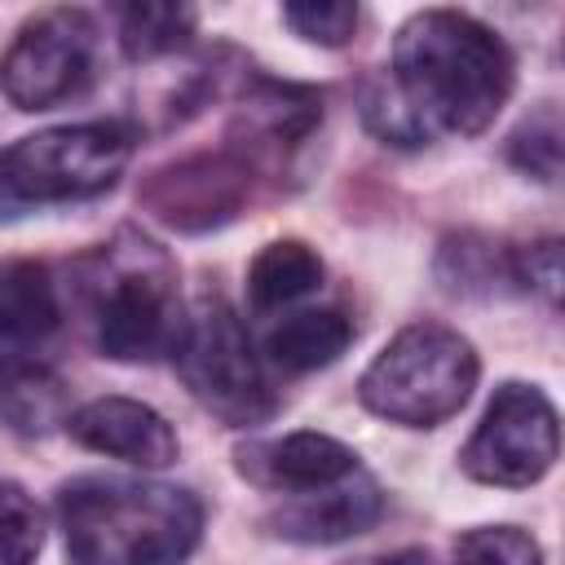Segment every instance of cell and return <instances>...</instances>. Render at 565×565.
<instances>
[{"label": "cell", "instance_id": "1", "mask_svg": "<svg viewBox=\"0 0 565 565\" xmlns=\"http://www.w3.org/2000/svg\"><path fill=\"white\" fill-rule=\"evenodd\" d=\"M384 79L411 115L419 141H433L437 132L477 137L503 110L516 62L503 35L472 13L424 9L402 22Z\"/></svg>", "mask_w": 565, "mask_h": 565}, {"label": "cell", "instance_id": "2", "mask_svg": "<svg viewBox=\"0 0 565 565\" xmlns=\"http://www.w3.org/2000/svg\"><path fill=\"white\" fill-rule=\"evenodd\" d=\"M75 296L102 358L159 362L185 331L172 256L141 230H119L75 265Z\"/></svg>", "mask_w": 565, "mask_h": 565}, {"label": "cell", "instance_id": "3", "mask_svg": "<svg viewBox=\"0 0 565 565\" xmlns=\"http://www.w3.org/2000/svg\"><path fill=\"white\" fill-rule=\"evenodd\" d=\"M57 521L75 565H185L203 508L181 486L79 477L57 490Z\"/></svg>", "mask_w": 565, "mask_h": 565}, {"label": "cell", "instance_id": "4", "mask_svg": "<svg viewBox=\"0 0 565 565\" xmlns=\"http://www.w3.org/2000/svg\"><path fill=\"white\" fill-rule=\"evenodd\" d=\"M132 146L137 132L124 119L62 124L22 137L0 150V221L22 216L26 207L106 194L124 177Z\"/></svg>", "mask_w": 565, "mask_h": 565}, {"label": "cell", "instance_id": "5", "mask_svg": "<svg viewBox=\"0 0 565 565\" xmlns=\"http://www.w3.org/2000/svg\"><path fill=\"white\" fill-rule=\"evenodd\" d=\"M477 353L472 344L441 327V322H415L397 331L375 362L358 380V397L371 415L406 428H437L477 388Z\"/></svg>", "mask_w": 565, "mask_h": 565}, {"label": "cell", "instance_id": "6", "mask_svg": "<svg viewBox=\"0 0 565 565\" xmlns=\"http://www.w3.org/2000/svg\"><path fill=\"white\" fill-rule=\"evenodd\" d=\"M172 358L190 397L216 419L247 428L274 415V388L265 380V366L252 349L243 318L225 300H203L185 318V331Z\"/></svg>", "mask_w": 565, "mask_h": 565}, {"label": "cell", "instance_id": "7", "mask_svg": "<svg viewBox=\"0 0 565 565\" xmlns=\"http://www.w3.org/2000/svg\"><path fill=\"white\" fill-rule=\"evenodd\" d=\"M97 18L88 9H44L0 57V88L18 110H49L62 106L97 79Z\"/></svg>", "mask_w": 565, "mask_h": 565}, {"label": "cell", "instance_id": "8", "mask_svg": "<svg viewBox=\"0 0 565 565\" xmlns=\"http://www.w3.org/2000/svg\"><path fill=\"white\" fill-rule=\"evenodd\" d=\"M556 446H561L556 406L543 397V388L508 380L494 388L459 463L472 481L516 490V486H534L556 463Z\"/></svg>", "mask_w": 565, "mask_h": 565}, {"label": "cell", "instance_id": "9", "mask_svg": "<svg viewBox=\"0 0 565 565\" xmlns=\"http://www.w3.org/2000/svg\"><path fill=\"white\" fill-rule=\"evenodd\" d=\"M62 322L57 287L35 260L0 265V393L9 402L44 388L40 353Z\"/></svg>", "mask_w": 565, "mask_h": 565}, {"label": "cell", "instance_id": "10", "mask_svg": "<svg viewBox=\"0 0 565 565\" xmlns=\"http://www.w3.org/2000/svg\"><path fill=\"white\" fill-rule=\"evenodd\" d=\"M256 168L234 154V150H216V154H194L181 163L159 168L146 185H141V203L172 230H212L238 216V207L252 199V177Z\"/></svg>", "mask_w": 565, "mask_h": 565}, {"label": "cell", "instance_id": "11", "mask_svg": "<svg viewBox=\"0 0 565 565\" xmlns=\"http://www.w3.org/2000/svg\"><path fill=\"white\" fill-rule=\"evenodd\" d=\"M66 433L79 446L137 468H168L177 459L172 424L137 397H93L66 419Z\"/></svg>", "mask_w": 565, "mask_h": 565}, {"label": "cell", "instance_id": "12", "mask_svg": "<svg viewBox=\"0 0 565 565\" xmlns=\"http://www.w3.org/2000/svg\"><path fill=\"white\" fill-rule=\"evenodd\" d=\"M358 468H362L358 455L327 433H287L278 441H252L238 450V472L247 481H256L265 490H282V494L335 486V481L353 477Z\"/></svg>", "mask_w": 565, "mask_h": 565}, {"label": "cell", "instance_id": "13", "mask_svg": "<svg viewBox=\"0 0 565 565\" xmlns=\"http://www.w3.org/2000/svg\"><path fill=\"white\" fill-rule=\"evenodd\" d=\"M380 512H384V494L358 468L353 477H344L335 486L287 494V503L269 516V530L291 543H340V539H353L366 525H375Z\"/></svg>", "mask_w": 565, "mask_h": 565}, {"label": "cell", "instance_id": "14", "mask_svg": "<svg viewBox=\"0 0 565 565\" xmlns=\"http://www.w3.org/2000/svg\"><path fill=\"white\" fill-rule=\"evenodd\" d=\"M322 124V102L318 93L300 84H274L256 79L238 106L234 119V154H243L252 168L260 159H274L282 150H296L313 128Z\"/></svg>", "mask_w": 565, "mask_h": 565}, {"label": "cell", "instance_id": "15", "mask_svg": "<svg viewBox=\"0 0 565 565\" xmlns=\"http://www.w3.org/2000/svg\"><path fill=\"white\" fill-rule=\"evenodd\" d=\"M353 340V322L340 309H300L287 313L278 327H269L265 335V358L278 371L305 375L318 366H331Z\"/></svg>", "mask_w": 565, "mask_h": 565}, {"label": "cell", "instance_id": "16", "mask_svg": "<svg viewBox=\"0 0 565 565\" xmlns=\"http://www.w3.org/2000/svg\"><path fill=\"white\" fill-rule=\"evenodd\" d=\"M318 282H322V256L300 238H278L265 243L247 269V305L256 313H274L318 291Z\"/></svg>", "mask_w": 565, "mask_h": 565}, {"label": "cell", "instance_id": "17", "mask_svg": "<svg viewBox=\"0 0 565 565\" xmlns=\"http://www.w3.org/2000/svg\"><path fill=\"white\" fill-rule=\"evenodd\" d=\"M190 4H124L119 9V49L128 62H154L190 44L194 35Z\"/></svg>", "mask_w": 565, "mask_h": 565}, {"label": "cell", "instance_id": "18", "mask_svg": "<svg viewBox=\"0 0 565 565\" xmlns=\"http://www.w3.org/2000/svg\"><path fill=\"white\" fill-rule=\"evenodd\" d=\"M44 547V521L18 481L0 477V565H35Z\"/></svg>", "mask_w": 565, "mask_h": 565}, {"label": "cell", "instance_id": "19", "mask_svg": "<svg viewBox=\"0 0 565 565\" xmlns=\"http://www.w3.org/2000/svg\"><path fill=\"white\" fill-rule=\"evenodd\" d=\"M455 565H543V552L516 525H481L455 543Z\"/></svg>", "mask_w": 565, "mask_h": 565}, {"label": "cell", "instance_id": "20", "mask_svg": "<svg viewBox=\"0 0 565 565\" xmlns=\"http://www.w3.org/2000/svg\"><path fill=\"white\" fill-rule=\"evenodd\" d=\"M282 22L309 40V44H327V49H340L353 40L358 31V4H344V0H309V4H282Z\"/></svg>", "mask_w": 565, "mask_h": 565}, {"label": "cell", "instance_id": "21", "mask_svg": "<svg viewBox=\"0 0 565 565\" xmlns=\"http://www.w3.org/2000/svg\"><path fill=\"white\" fill-rule=\"evenodd\" d=\"M512 163L539 181H556L561 172V124H556V110H543L539 119L521 124L512 132V146H508Z\"/></svg>", "mask_w": 565, "mask_h": 565}, {"label": "cell", "instance_id": "22", "mask_svg": "<svg viewBox=\"0 0 565 565\" xmlns=\"http://www.w3.org/2000/svg\"><path fill=\"white\" fill-rule=\"evenodd\" d=\"M508 260H512V282H525L530 291H543L552 305L561 300V243L556 238L525 243Z\"/></svg>", "mask_w": 565, "mask_h": 565}, {"label": "cell", "instance_id": "23", "mask_svg": "<svg viewBox=\"0 0 565 565\" xmlns=\"http://www.w3.org/2000/svg\"><path fill=\"white\" fill-rule=\"evenodd\" d=\"M353 565H428V556L424 552H397V556H366Z\"/></svg>", "mask_w": 565, "mask_h": 565}]
</instances>
